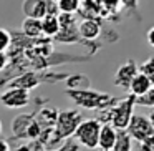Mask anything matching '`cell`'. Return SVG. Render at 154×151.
I'll list each match as a JSON object with an SVG mask.
<instances>
[{
  "label": "cell",
  "instance_id": "6da1fadb",
  "mask_svg": "<svg viewBox=\"0 0 154 151\" xmlns=\"http://www.w3.org/2000/svg\"><path fill=\"white\" fill-rule=\"evenodd\" d=\"M81 120H83V115L78 110L58 111L57 123H55L53 134H51V140H50V143H48V148L55 149V148H58V144H60L61 141L71 138L73 131L76 130V126L80 124Z\"/></svg>",
  "mask_w": 154,
  "mask_h": 151
},
{
  "label": "cell",
  "instance_id": "7a4b0ae2",
  "mask_svg": "<svg viewBox=\"0 0 154 151\" xmlns=\"http://www.w3.org/2000/svg\"><path fill=\"white\" fill-rule=\"evenodd\" d=\"M66 95L70 96L71 101H75V105L86 108V110H103V108L113 106L118 101L111 95L93 91L90 88H86V90H66Z\"/></svg>",
  "mask_w": 154,
  "mask_h": 151
},
{
  "label": "cell",
  "instance_id": "3957f363",
  "mask_svg": "<svg viewBox=\"0 0 154 151\" xmlns=\"http://www.w3.org/2000/svg\"><path fill=\"white\" fill-rule=\"evenodd\" d=\"M134 96L128 95L123 100H118L113 106L108 108V123L114 130H126L131 116L134 115Z\"/></svg>",
  "mask_w": 154,
  "mask_h": 151
},
{
  "label": "cell",
  "instance_id": "277c9868",
  "mask_svg": "<svg viewBox=\"0 0 154 151\" xmlns=\"http://www.w3.org/2000/svg\"><path fill=\"white\" fill-rule=\"evenodd\" d=\"M101 123L96 118H88V120H81L76 130L73 131L71 138L76 141L78 144L88 148V149H96L98 146V136H100Z\"/></svg>",
  "mask_w": 154,
  "mask_h": 151
},
{
  "label": "cell",
  "instance_id": "5b68a950",
  "mask_svg": "<svg viewBox=\"0 0 154 151\" xmlns=\"http://www.w3.org/2000/svg\"><path fill=\"white\" fill-rule=\"evenodd\" d=\"M154 115H149V116H144V115H133L129 120V124H128L126 131L131 136L133 141H137V143H143V141L149 140V138H154Z\"/></svg>",
  "mask_w": 154,
  "mask_h": 151
},
{
  "label": "cell",
  "instance_id": "8992f818",
  "mask_svg": "<svg viewBox=\"0 0 154 151\" xmlns=\"http://www.w3.org/2000/svg\"><path fill=\"white\" fill-rule=\"evenodd\" d=\"M68 75H38L35 71H27V73L17 77L14 81H10V88H23V90L30 91L32 88L38 87L42 81H57V78H65Z\"/></svg>",
  "mask_w": 154,
  "mask_h": 151
},
{
  "label": "cell",
  "instance_id": "52a82bcc",
  "mask_svg": "<svg viewBox=\"0 0 154 151\" xmlns=\"http://www.w3.org/2000/svg\"><path fill=\"white\" fill-rule=\"evenodd\" d=\"M0 101L7 108H25L30 103V93L23 88H8L0 95Z\"/></svg>",
  "mask_w": 154,
  "mask_h": 151
},
{
  "label": "cell",
  "instance_id": "ba28073f",
  "mask_svg": "<svg viewBox=\"0 0 154 151\" xmlns=\"http://www.w3.org/2000/svg\"><path fill=\"white\" fill-rule=\"evenodd\" d=\"M137 73V65L134 60H128L126 63H123L118 71L114 73V85L118 88H123V90H128L129 88V83Z\"/></svg>",
  "mask_w": 154,
  "mask_h": 151
},
{
  "label": "cell",
  "instance_id": "9c48e42d",
  "mask_svg": "<svg viewBox=\"0 0 154 151\" xmlns=\"http://www.w3.org/2000/svg\"><path fill=\"white\" fill-rule=\"evenodd\" d=\"M35 113H25L15 116L14 123H12V140H25L27 138V128L30 126V123L35 120Z\"/></svg>",
  "mask_w": 154,
  "mask_h": 151
},
{
  "label": "cell",
  "instance_id": "30bf717a",
  "mask_svg": "<svg viewBox=\"0 0 154 151\" xmlns=\"http://www.w3.org/2000/svg\"><path fill=\"white\" fill-rule=\"evenodd\" d=\"M116 141V130L111 124H101L100 136H98V151H111Z\"/></svg>",
  "mask_w": 154,
  "mask_h": 151
},
{
  "label": "cell",
  "instance_id": "8fae6325",
  "mask_svg": "<svg viewBox=\"0 0 154 151\" xmlns=\"http://www.w3.org/2000/svg\"><path fill=\"white\" fill-rule=\"evenodd\" d=\"M152 88H154V81L149 80L146 75H143V73L137 71L136 77L131 80L129 88H128V90H129V93L133 95V96H141V95L147 93V91L152 90Z\"/></svg>",
  "mask_w": 154,
  "mask_h": 151
},
{
  "label": "cell",
  "instance_id": "7c38bea8",
  "mask_svg": "<svg viewBox=\"0 0 154 151\" xmlns=\"http://www.w3.org/2000/svg\"><path fill=\"white\" fill-rule=\"evenodd\" d=\"M42 25V33L47 37H57V33H60V22L58 17L53 14H47L43 17V20H40Z\"/></svg>",
  "mask_w": 154,
  "mask_h": 151
},
{
  "label": "cell",
  "instance_id": "4fadbf2b",
  "mask_svg": "<svg viewBox=\"0 0 154 151\" xmlns=\"http://www.w3.org/2000/svg\"><path fill=\"white\" fill-rule=\"evenodd\" d=\"M100 32H101V28H100V25H98L94 20L81 22L80 28H78V33H80L83 38H86V40H94V38L100 35Z\"/></svg>",
  "mask_w": 154,
  "mask_h": 151
},
{
  "label": "cell",
  "instance_id": "5bb4252c",
  "mask_svg": "<svg viewBox=\"0 0 154 151\" xmlns=\"http://www.w3.org/2000/svg\"><path fill=\"white\" fill-rule=\"evenodd\" d=\"M111 151H133V140L126 130H116V141Z\"/></svg>",
  "mask_w": 154,
  "mask_h": 151
},
{
  "label": "cell",
  "instance_id": "9a60e30c",
  "mask_svg": "<svg viewBox=\"0 0 154 151\" xmlns=\"http://www.w3.org/2000/svg\"><path fill=\"white\" fill-rule=\"evenodd\" d=\"M68 90H86L90 88V78H86L85 75H71L66 80Z\"/></svg>",
  "mask_w": 154,
  "mask_h": 151
},
{
  "label": "cell",
  "instance_id": "2e32d148",
  "mask_svg": "<svg viewBox=\"0 0 154 151\" xmlns=\"http://www.w3.org/2000/svg\"><path fill=\"white\" fill-rule=\"evenodd\" d=\"M57 5L61 14H75L80 8L81 0H57Z\"/></svg>",
  "mask_w": 154,
  "mask_h": 151
},
{
  "label": "cell",
  "instance_id": "e0dca14e",
  "mask_svg": "<svg viewBox=\"0 0 154 151\" xmlns=\"http://www.w3.org/2000/svg\"><path fill=\"white\" fill-rule=\"evenodd\" d=\"M23 32L28 37H38V35L42 33L40 20H37V18H27L25 24H23Z\"/></svg>",
  "mask_w": 154,
  "mask_h": 151
},
{
  "label": "cell",
  "instance_id": "ac0fdd59",
  "mask_svg": "<svg viewBox=\"0 0 154 151\" xmlns=\"http://www.w3.org/2000/svg\"><path fill=\"white\" fill-rule=\"evenodd\" d=\"M134 105H141L146 108H152L154 106V88L149 90L147 93L141 95V96H134Z\"/></svg>",
  "mask_w": 154,
  "mask_h": 151
},
{
  "label": "cell",
  "instance_id": "d6986e66",
  "mask_svg": "<svg viewBox=\"0 0 154 151\" xmlns=\"http://www.w3.org/2000/svg\"><path fill=\"white\" fill-rule=\"evenodd\" d=\"M137 71L154 81V57H149L144 63H141V67H137Z\"/></svg>",
  "mask_w": 154,
  "mask_h": 151
},
{
  "label": "cell",
  "instance_id": "ffe728a7",
  "mask_svg": "<svg viewBox=\"0 0 154 151\" xmlns=\"http://www.w3.org/2000/svg\"><path fill=\"white\" fill-rule=\"evenodd\" d=\"M12 47V35L7 30L0 28V53H5Z\"/></svg>",
  "mask_w": 154,
  "mask_h": 151
},
{
  "label": "cell",
  "instance_id": "44dd1931",
  "mask_svg": "<svg viewBox=\"0 0 154 151\" xmlns=\"http://www.w3.org/2000/svg\"><path fill=\"white\" fill-rule=\"evenodd\" d=\"M137 151H154V138H149V140L139 143V149Z\"/></svg>",
  "mask_w": 154,
  "mask_h": 151
},
{
  "label": "cell",
  "instance_id": "7402d4cb",
  "mask_svg": "<svg viewBox=\"0 0 154 151\" xmlns=\"http://www.w3.org/2000/svg\"><path fill=\"white\" fill-rule=\"evenodd\" d=\"M8 65V55L7 53H0V73L7 68Z\"/></svg>",
  "mask_w": 154,
  "mask_h": 151
},
{
  "label": "cell",
  "instance_id": "603a6c76",
  "mask_svg": "<svg viewBox=\"0 0 154 151\" xmlns=\"http://www.w3.org/2000/svg\"><path fill=\"white\" fill-rule=\"evenodd\" d=\"M0 151H12V148H10V141L2 140V138H0Z\"/></svg>",
  "mask_w": 154,
  "mask_h": 151
},
{
  "label": "cell",
  "instance_id": "cb8c5ba5",
  "mask_svg": "<svg viewBox=\"0 0 154 151\" xmlns=\"http://www.w3.org/2000/svg\"><path fill=\"white\" fill-rule=\"evenodd\" d=\"M152 35H154V28H149V32H147V42H149L151 47H154V38H152Z\"/></svg>",
  "mask_w": 154,
  "mask_h": 151
},
{
  "label": "cell",
  "instance_id": "d4e9b609",
  "mask_svg": "<svg viewBox=\"0 0 154 151\" xmlns=\"http://www.w3.org/2000/svg\"><path fill=\"white\" fill-rule=\"evenodd\" d=\"M123 2L126 4V7H128V5H129V7H136V5H134V4H136V0H123Z\"/></svg>",
  "mask_w": 154,
  "mask_h": 151
},
{
  "label": "cell",
  "instance_id": "484cf974",
  "mask_svg": "<svg viewBox=\"0 0 154 151\" xmlns=\"http://www.w3.org/2000/svg\"><path fill=\"white\" fill-rule=\"evenodd\" d=\"M2 130H4V124H2V121H0V133H2Z\"/></svg>",
  "mask_w": 154,
  "mask_h": 151
}]
</instances>
